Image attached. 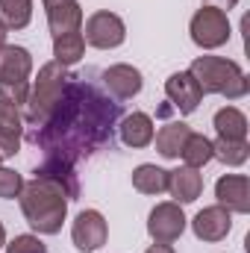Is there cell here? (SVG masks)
Instances as JSON below:
<instances>
[{
  "label": "cell",
  "instance_id": "obj_1",
  "mask_svg": "<svg viewBox=\"0 0 250 253\" xmlns=\"http://www.w3.org/2000/svg\"><path fill=\"white\" fill-rule=\"evenodd\" d=\"M118 118H121V100H115L94 80V71L71 74L59 106L42 126L30 129V141L44 156L36 174L59 180L68 197L77 200L80 197L77 165L83 159H91L97 150L112 147Z\"/></svg>",
  "mask_w": 250,
  "mask_h": 253
},
{
  "label": "cell",
  "instance_id": "obj_2",
  "mask_svg": "<svg viewBox=\"0 0 250 253\" xmlns=\"http://www.w3.org/2000/svg\"><path fill=\"white\" fill-rule=\"evenodd\" d=\"M18 200H21V212H24L27 224L39 236H56L62 230L71 197L59 180H53L47 174H36L33 180L24 183Z\"/></svg>",
  "mask_w": 250,
  "mask_h": 253
},
{
  "label": "cell",
  "instance_id": "obj_3",
  "mask_svg": "<svg viewBox=\"0 0 250 253\" xmlns=\"http://www.w3.org/2000/svg\"><path fill=\"white\" fill-rule=\"evenodd\" d=\"M188 74L194 77L197 88L203 94H221L227 100H242L250 91V80L242 65L224 56H197Z\"/></svg>",
  "mask_w": 250,
  "mask_h": 253
},
{
  "label": "cell",
  "instance_id": "obj_4",
  "mask_svg": "<svg viewBox=\"0 0 250 253\" xmlns=\"http://www.w3.org/2000/svg\"><path fill=\"white\" fill-rule=\"evenodd\" d=\"M68 77H71L68 68L59 62H47L39 68V80L30 85V97H27V106H24V124L42 126L50 118V112L62 100Z\"/></svg>",
  "mask_w": 250,
  "mask_h": 253
},
{
  "label": "cell",
  "instance_id": "obj_5",
  "mask_svg": "<svg viewBox=\"0 0 250 253\" xmlns=\"http://www.w3.org/2000/svg\"><path fill=\"white\" fill-rule=\"evenodd\" d=\"M30 74H33V56L27 47L3 44L0 47V100L12 106H27L30 97Z\"/></svg>",
  "mask_w": 250,
  "mask_h": 253
},
{
  "label": "cell",
  "instance_id": "obj_6",
  "mask_svg": "<svg viewBox=\"0 0 250 253\" xmlns=\"http://www.w3.org/2000/svg\"><path fill=\"white\" fill-rule=\"evenodd\" d=\"M188 33H191V42L203 50H215V47H224L230 42V18L227 12L215 9V6H200L194 15H191V24H188Z\"/></svg>",
  "mask_w": 250,
  "mask_h": 253
},
{
  "label": "cell",
  "instance_id": "obj_7",
  "mask_svg": "<svg viewBox=\"0 0 250 253\" xmlns=\"http://www.w3.org/2000/svg\"><path fill=\"white\" fill-rule=\"evenodd\" d=\"M83 39L85 44L97 47V50H112V47H121L126 39V24L121 21V15L109 12V9H100L94 15L85 18L83 24Z\"/></svg>",
  "mask_w": 250,
  "mask_h": 253
},
{
  "label": "cell",
  "instance_id": "obj_8",
  "mask_svg": "<svg viewBox=\"0 0 250 253\" xmlns=\"http://www.w3.org/2000/svg\"><path fill=\"white\" fill-rule=\"evenodd\" d=\"M147 233L153 242H162V245H171L177 242L183 233H186V215H183V206L174 203V200H165V203H156L147 215Z\"/></svg>",
  "mask_w": 250,
  "mask_h": 253
},
{
  "label": "cell",
  "instance_id": "obj_9",
  "mask_svg": "<svg viewBox=\"0 0 250 253\" xmlns=\"http://www.w3.org/2000/svg\"><path fill=\"white\" fill-rule=\"evenodd\" d=\"M71 239H74V248L83 253H94L97 248L106 245L109 239V227H106V218L97 212V209H83L71 227Z\"/></svg>",
  "mask_w": 250,
  "mask_h": 253
},
{
  "label": "cell",
  "instance_id": "obj_10",
  "mask_svg": "<svg viewBox=\"0 0 250 253\" xmlns=\"http://www.w3.org/2000/svg\"><path fill=\"white\" fill-rule=\"evenodd\" d=\"M100 85H103L115 100H129V97H135V94L141 91L144 77H141L138 68H132V65H126V62H118V65H109V68L100 74Z\"/></svg>",
  "mask_w": 250,
  "mask_h": 253
},
{
  "label": "cell",
  "instance_id": "obj_11",
  "mask_svg": "<svg viewBox=\"0 0 250 253\" xmlns=\"http://www.w3.org/2000/svg\"><path fill=\"white\" fill-rule=\"evenodd\" d=\"M191 230L200 242H224L233 230V212L224 209V206H206L194 215L191 221Z\"/></svg>",
  "mask_w": 250,
  "mask_h": 253
},
{
  "label": "cell",
  "instance_id": "obj_12",
  "mask_svg": "<svg viewBox=\"0 0 250 253\" xmlns=\"http://www.w3.org/2000/svg\"><path fill=\"white\" fill-rule=\"evenodd\" d=\"M165 94H168V100L174 103V109L180 115H191L203 100V91L197 88V83L188 71H177L165 80Z\"/></svg>",
  "mask_w": 250,
  "mask_h": 253
},
{
  "label": "cell",
  "instance_id": "obj_13",
  "mask_svg": "<svg viewBox=\"0 0 250 253\" xmlns=\"http://www.w3.org/2000/svg\"><path fill=\"white\" fill-rule=\"evenodd\" d=\"M215 197H218V206H224L230 212H239V215H248L250 212V180L245 174H224L215 183Z\"/></svg>",
  "mask_w": 250,
  "mask_h": 253
},
{
  "label": "cell",
  "instance_id": "obj_14",
  "mask_svg": "<svg viewBox=\"0 0 250 253\" xmlns=\"http://www.w3.org/2000/svg\"><path fill=\"white\" fill-rule=\"evenodd\" d=\"M21 132H24L21 109L0 100V159H12L21 150Z\"/></svg>",
  "mask_w": 250,
  "mask_h": 253
},
{
  "label": "cell",
  "instance_id": "obj_15",
  "mask_svg": "<svg viewBox=\"0 0 250 253\" xmlns=\"http://www.w3.org/2000/svg\"><path fill=\"white\" fill-rule=\"evenodd\" d=\"M168 191L174 197V203H194L200 194H203V177L197 174V168H177V171H168Z\"/></svg>",
  "mask_w": 250,
  "mask_h": 253
},
{
  "label": "cell",
  "instance_id": "obj_16",
  "mask_svg": "<svg viewBox=\"0 0 250 253\" xmlns=\"http://www.w3.org/2000/svg\"><path fill=\"white\" fill-rule=\"evenodd\" d=\"M121 141H124L126 147H147L150 141H153V118L147 115V112H132V115H126L124 121H121Z\"/></svg>",
  "mask_w": 250,
  "mask_h": 253
},
{
  "label": "cell",
  "instance_id": "obj_17",
  "mask_svg": "<svg viewBox=\"0 0 250 253\" xmlns=\"http://www.w3.org/2000/svg\"><path fill=\"white\" fill-rule=\"evenodd\" d=\"M47 12V27H50V36H62V33H74V30H83V6L77 0H68L62 6H53V9H44Z\"/></svg>",
  "mask_w": 250,
  "mask_h": 253
},
{
  "label": "cell",
  "instance_id": "obj_18",
  "mask_svg": "<svg viewBox=\"0 0 250 253\" xmlns=\"http://www.w3.org/2000/svg\"><path fill=\"white\" fill-rule=\"evenodd\" d=\"M188 132H191V126L183 124V121L165 124L159 132H156V150H159V156H162V159H180Z\"/></svg>",
  "mask_w": 250,
  "mask_h": 253
},
{
  "label": "cell",
  "instance_id": "obj_19",
  "mask_svg": "<svg viewBox=\"0 0 250 253\" xmlns=\"http://www.w3.org/2000/svg\"><path fill=\"white\" fill-rule=\"evenodd\" d=\"M53 62L65 65H77L85 56V39H83V30H74V33H62V36H53Z\"/></svg>",
  "mask_w": 250,
  "mask_h": 253
},
{
  "label": "cell",
  "instance_id": "obj_20",
  "mask_svg": "<svg viewBox=\"0 0 250 253\" xmlns=\"http://www.w3.org/2000/svg\"><path fill=\"white\" fill-rule=\"evenodd\" d=\"M212 124H215L218 138H248V118H245V112L236 109V106L218 109L215 118H212Z\"/></svg>",
  "mask_w": 250,
  "mask_h": 253
},
{
  "label": "cell",
  "instance_id": "obj_21",
  "mask_svg": "<svg viewBox=\"0 0 250 253\" xmlns=\"http://www.w3.org/2000/svg\"><path fill=\"white\" fill-rule=\"evenodd\" d=\"M132 189L141 194H162V191H168V171L144 162L132 171Z\"/></svg>",
  "mask_w": 250,
  "mask_h": 253
},
{
  "label": "cell",
  "instance_id": "obj_22",
  "mask_svg": "<svg viewBox=\"0 0 250 253\" xmlns=\"http://www.w3.org/2000/svg\"><path fill=\"white\" fill-rule=\"evenodd\" d=\"M248 156H250L248 138H218V141H212V159H218L230 168L245 165Z\"/></svg>",
  "mask_w": 250,
  "mask_h": 253
},
{
  "label": "cell",
  "instance_id": "obj_23",
  "mask_svg": "<svg viewBox=\"0 0 250 253\" xmlns=\"http://www.w3.org/2000/svg\"><path fill=\"white\" fill-rule=\"evenodd\" d=\"M33 21V0H0V27L9 30H24Z\"/></svg>",
  "mask_w": 250,
  "mask_h": 253
},
{
  "label": "cell",
  "instance_id": "obj_24",
  "mask_svg": "<svg viewBox=\"0 0 250 253\" xmlns=\"http://www.w3.org/2000/svg\"><path fill=\"white\" fill-rule=\"evenodd\" d=\"M180 156L188 168H203L206 162H212V138H206L203 132H188Z\"/></svg>",
  "mask_w": 250,
  "mask_h": 253
},
{
  "label": "cell",
  "instance_id": "obj_25",
  "mask_svg": "<svg viewBox=\"0 0 250 253\" xmlns=\"http://www.w3.org/2000/svg\"><path fill=\"white\" fill-rule=\"evenodd\" d=\"M24 189V177L12 168H0V197L3 200H15Z\"/></svg>",
  "mask_w": 250,
  "mask_h": 253
},
{
  "label": "cell",
  "instance_id": "obj_26",
  "mask_svg": "<svg viewBox=\"0 0 250 253\" xmlns=\"http://www.w3.org/2000/svg\"><path fill=\"white\" fill-rule=\"evenodd\" d=\"M6 253H47V248H44V242H42L39 236L24 233V236H15V239L6 245Z\"/></svg>",
  "mask_w": 250,
  "mask_h": 253
},
{
  "label": "cell",
  "instance_id": "obj_27",
  "mask_svg": "<svg viewBox=\"0 0 250 253\" xmlns=\"http://www.w3.org/2000/svg\"><path fill=\"white\" fill-rule=\"evenodd\" d=\"M203 6H215V9H221V12H230V9L239 6V0H203Z\"/></svg>",
  "mask_w": 250,
  "mask_h": 253
},
{
  "label": "cell",
  "instance_id": "obj_28",
  "mask_svg": "<svg viewBox=\"0 0 250 253\" xmlns=\"http://www.w3.org/2000/svg\"><path fill=\"white\" fill-rule=\"evenodd\" d=\"M144 253H177V251H174L171 245H162V242H156V245H150Z\"/></svg>",
  "mask_w": 250,
  "mask_h": 253
},
{
  "label": "cell",
  "instance_id": "obj_29",
  "mask_svg": "<svg viewBox=\"0 0 250 253\" xmlns=\"http://www.w3.org/2000/svg\"><path fill=\"white\" fill-rule=\"evenodd\" d=\"M62 3H68V0H42V6H44V9H53V6H62Z\"/></svg>",
  "mask_w": 250,
  "mask_h": 253
},
{
  "label": "cell",
  "instance_id": "obj_30",
  "mask_svg": "<svg viewBox=\"0 0 250 253\" xmlns=\"http://www.w3.org/2000/svg\"><path fill=\"white\" fill-rule=\"evenodd\" d=\"M0 248H6V227L0 224Z\"/></svg>",
  "mask_w": 250,
  "mask_h": 253
},
{
  "label": "cell",
  "instance_id": "obj_31",
  "mask_svg": "<svg viewBox=\"0 0 250 253\" xmlns=\"http://www.w3.org/2000/svg\"><path fill=\"white\" fill-rule=\"evenodd\" d=\"M3 44H6V30L0 27V47H3Z\"/></svg>",
  "mask_w": 250,
  "mask_h": 253
},
{
  "label": "cell",
  "instance_id": "obj_32",
  "mask_svg": "<svg viewBox=\"0 0 250 253\" xmlns=\"http://www.w3.org/2000/svg\"><path fill=\"white\" fill-rule=\"evenodd\" d=\"M0 162H3V159H0Z\"/></svg>",
  "mask_w": 250,
  "mask_h": 253
}]
</instances>
